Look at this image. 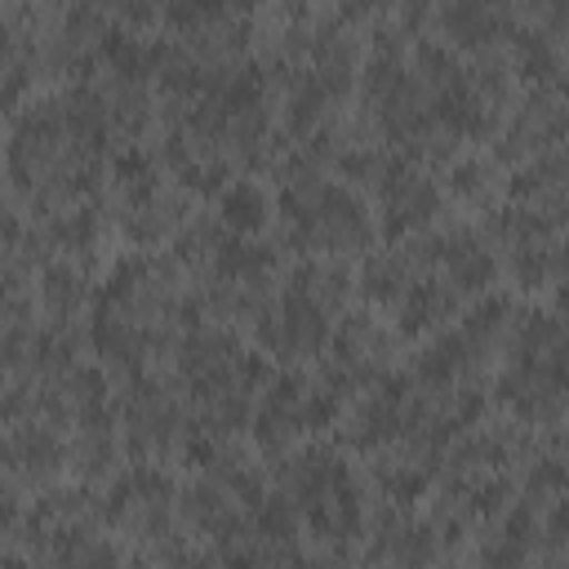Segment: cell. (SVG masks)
Masks as SVG:
<instances>
[{"instance_id":"obj_1","label":"cell","mask_w":569,"mask_h":569,"mask_svg":"<svg viewBox=\"0 0 569 569\" xmlns=\"http://www.w3.org/2000/svg\"><path fill=\"white\" fill-rule=\"evenodd\" d=\"M173 498H178V485L169 471L160 467H129L124 476H116V485L107 489V498L98 502V516L116 529H129L138 538H151L160 542L169 533V511H173Z\"/></svg>"},{"instance_id":"obj_2","label":"cell","mask_w":569,"mask_h":569,"mask_svg":"<svg viewBox=\"0 0 569 569\" xmlns=\"http://www.w3.org/2000/svg\"><path fill=\"white\" fill-rule=\"evenodd\" d=\"M253 333L271 356H284V360L316 356L329 338V311H320L311 298L284 289L280 302H271L253 316Z\"/></svg>"},{"instance_id":"obj_3","label":"cell","mask_w":569,"mask_h":569,"mask_svg":"<svg viewBox=\"0 0 569 569\" xmlns=\"http://www.w3.org/2000/svg\"><path fill=\"white\" fill-rule=\"evenodd\" d=\"M120 409H124V440H129V453H164V449L178 445V436H182V413H178V400L169 396L164 382H156V378H133V387L124 391Z\"/></svg>"},{"instance_id":"obj_4","label":"cell","mask_w":569,"mask_h":569,"mask_svg":"<svg viewBox=\"0 0 569 569\" xmlns=\"http://www.w3.org/2000/svg\"><path fill=\"white\" fill-rule=\"evenodd\" d=\"M409 400H413V382H409V373H396V378L382 373V378L373 382V391L356 405V413L347 418L342 440H347L351 449H382V445L400 440Z\"/></svg>"},{"instance_id":"obj_5","label":"cell","mask_w":569,"mask_h":569,"mask_svg":"<svg viewBox=\"0 0 569 569\" xmlns=\"http://www.w3.org/2000/svg\"><path fill=\"white\" fill-rule=\"evenodd\" d=\"M436 551H440V533L431 529V520H413L405 511H382V520L373 525V542H369L373 565L422 569L436 560Z\"/></svg>"},{"instance_id":"obj_6","label":"cell","mask_w":569,"mask_h":569,"mask_svg":"<svg viewBox=\"0 0 569 569\" xmlns=\"http://www.w3.org/2000/svg\"><path fill=\"white\" fill-rule=\"evenodd\" d=\"M436 18H440V27H445V36H449L453 44H462V49H480V53H489L498 40L516 36V13H511L507 4L453 0V4H445Z\"/></svg>"},{"instance_id":"obj_7","label":"cell","mask_w":569,"mask_h":569,"mask_svg":"<svg viewBox=\"0 0 569 569\" xmlns=\"http://www.w3.org/2000/svg\"><path fill=\"white\" fill-rule=\"evenodd\" d=\"M0 462H9L22 480H49V476H58L62 471V462H67V445H62V436L53 431V427H44V422H18L4 440H0Z\"/></svg>"},{"instance_id":"obj_8","label":"cell","mask_w":569,"mask_h":569,"mask_svg":"<svg viewBox=\"0 0 569 569\" xmlns=\"http://www.w3.org/2000/svg\"><path fill=\"white\" fill-rule=\"evenodd\" d=\"M436 267L445 271V284L453 293H480L498 276V258L489 253V244L476 231H462V227L440 231V262Z\"/></svg>"},{"instance_id":"obj_9","label":"cell","mask_w":569,"mask_h":569,"mask_svg":"<svg viewBox=\"0 0 569 569\" xmlns=\"http://www.w3.org/2000/svg\"><path fill=\"white\" fill-rule=\"evenodd\" d=\"M178 511H182V520H187L191 529L209 533L218 547L244 538V520H240L231 493H227L218 480H196V485H187L182 498H178Z\"/></svg>"},{"instance_id":"obj_10","label":"cell","mask_w":569,"mask_h":569,"mask_svg":"<svg viewBox=\"0 0 569 569\" xmlns=\"http://www.w3.org/2000/svg\"><path fill=\"white\" fill-rule=\"evenodd\" d=\"M458 307V293L436 280V276H413V284L400 293L396 302V320H400V333H427L436 329L440 320H449Z\"/></svg>"},{"instance_id":"obj_11","label":"cell","mask_w":569,"mask_h":569,"mask_svg":"<svg viewBox=\"0 0 569 569\" xmlns=\"http://www.w3.org/2000/svg\"><path fill=\"white\" fill-rule=\"evenodd\" d=\"M284 289H293V293L311 298L320 311H338V307L347 302V293L356 289V280H351V271H347L342 262L307 258V262H298V267H293V276H289V284H284Z\"/></svg>"},{"instance_id":"obj_12","label":"cell","mask_w":569,"mask_h":569,"mask_svg":"<svg viewBox=\"0 0 569 569\" xmlns=\"http://www.w3.org/2000/svg\"><path fill=\"white\" fill-rule=\"evenodd\" d=\"M178 227H182V196L164 191V187L156 196L129 204V213H124V236L133 244H156L164 236H178Z\"/></svg>"},{"instance_id":"obj_13","label":"cell","mask_w":569,"mask_h":569,"mask_svg":"<svg viewBox=\"0 0 569 569\" xmlns=\"http://www.w3.org/2000/svg\"><path fill=\"white\" fill-rule=\"evenodd\" d=\"M218 222L222 231L231 236H258L267 222H271V200L258 182H227L222 187V200H218Z\"/></svg>"},{"instance_id":"obj_14","label":"cell","mask_w":569,"mask_h":569,"mask_svg":"<svg viewBox=\"0 0 569 569\" xmlns=\"http://www.w3.org/2000/svg\"><path fill=\"white\" fill-rule=\"evenodd\" d=\"M409 284H413V271H409V262H405L400 249H391V253H369L365 267H360V280H356V289H360L373 307H396Z\"/></svg>"},{"instance_id":"obj_15","label":"cell","mask_w":569,"mask_h":569,"mask_svg":"<svg viewBox=\"0 0 569 569\" xmlns=\"http://www.w3.org/2000/svg\"><path fill=\"white\" fill-rule=\"evenodd\" d=\"M329 93L311 80V71H293L289 76V93H284V124L293 133H316L325 124V111H329Z\"/></svg>"},{"instance_id":"obj_16","label":"cell","mask_w":569,"mask_h":569,"mask_svg":"<svg viewBox=\"0 0 569 569\" xmlns=\"http://www.w3.org/2000/svg\"><path fill=\"white\" fill-rule=\"evenodd\" d=\"M84 293H89L84 289V276L71 262H44V271H40V302H44V311L58 325H67L71 311H80Z\"/></svg>"},{"instance_id":"obj_17","label":"cell","mask_w":569,"mask_h":569,"mask_svg":"<svg viewBox=\"0 0 569 569\" xmlns=\"http://www.w3.org/2000/svg\"><path fill=\"white\" fill-rule=\"evenodd\" d=\"M298 520H302V511L293 507L289 493H267V498L253 507V529H258L262 547H276V551H284V547L293 542Z\"/></svg>"},{"instance_id":"obj_18","label":"cell","mask_w":569,"mask_h":569,"mask_svg":"<svg viewBox=\"0 0 569 569\" xmlns=\"http://www.w3.org/2000/svg\"><path fill=\"white\" fill-rule=\"evenodd\" d=\"M516 62H520V71L533 80V84H547V89H556V71H560V53H556V40L547 36V31H520L516 27Z\"/></svg>"},{"instance_id":"obj_19","label":"cell","mask_w":569,"mask_h":569,"mask_svg":"<svg viewBox=\"0 0 569 569\" xmlns=\"http://www.w3.org/2000/svg\"><path fill=\"white\" fill-rule=\"evenodd\" d=\"M511 325V302L507 298H480L467 316H462V325H458V333L467 338V347L476 351V356H485L493 342H498V333Z\"/></svg>"},{"instance_id":"obj_20","label":"cell","mask_w":569,"mask_h":569,"mask_svg":"<svg viewBox=\"0 0 569 569\" xmlns=\"http://www.w3.org/2000/svg\"><path fill=\"white\" fill-rule=\"evenodd\" d=\"M40 240L44 244H58L67 253H89L93 240H98V218L89 209H62V213H49V222L40 227Z\"/></svg>"},{"instance_id":"obj_21","label":"cell","mask_w":569,"mask_h":569,"mask_svg":"<svg viewBox=\"0 0 569 569\" xmlns=\"http://www.w3.org/2000/svg\"><path fill=\"white\" fill-rule=\"evenodd\" d=\"M222 240H227V236H222V222H218L213 213H200V218H191V222L178 227V236H173V253H178L182 262L209 267Z\"/></svg>"},{"instance_id":"obj_22","label":"cell","mask_w":569,"mask_h":569,"mask_svg":"<svg viewBox=\"0 0 569 569\" xmlns=\"http://www.w3.org/2000/svg\"><path fill=\"white\" fill-rule=\"evenodd\" d=\"M498 187V169L480 156H462L449 164V191L462 200V204H485Z\"/></svg>"},{"instance_id":"obj_23","label":"cell","mask_w":569,"mask_h":569,"mask_svg":"<svg viewBox=\"0 0 569 569\" xmlns=\"http://www.w3.org/2000/svg\"><path fill=\"white\" fill-rule=\"evenodd\" d=\"M116 182H120V196L124 204H138L147 196L160 191V178H156V160L142 156V147H129L116 156Z\"/></svg>"},{"instance_id":"obj_24","label":"cell","mask_w":569,"mask_h":569,"mask_svg":"<svg viewBox=\"0 0 569 569\" xmlns=\"http://www.w3.org/2000/svg\"><path fill=\"white\" fill-rule=\"evenodd\" d=\"M413 67H418V76H413V80H418V84H427L431 93H436V89H445L449 80H458V76L467 71V67L458 62V53H453L449 44H436V40H422V44L413 49Z\"/></svg>"},{"instance_id":"obj_25","label":"cell","mask_w":569,"mask_h":569,"mask_svg":"<svg viewBox=\"0 0 569 569\" xmlns=\"http://www.w3.org/2000/svg\"><path fill=\"white\" fill-rule=\"evenodd\" d=\"M378 489H382L391 502L409 507L413 498L427 493V471H422L418 462H378Z\"/></svg>"},{"instance_id":"obj_26","label":"cell","mask_w":569,"mask_h":569,"mask_svg":"<svg viewBox=\"0 0 569 569\" xmlns=\"http://www.w3.org/2000/svg\"><path fill=\"white\" fill-rule=\"evenodd\" d=\"M76 467L89 480L107 476L116 467V440H111V431H84L80 445H76Z\"/></svg>"},{"instance_id":"obj_27","label":"cell","mask_w":569,"mask_h":569,"mask_svg":"<svg viewBox=\"0 0 569 569\" xmlns=\"http://www.w3.org/2000/svg\"><path fill=\"white\" fill-rule=\"evenodd\" d=\"M560 485H565L560 458H556V453H551V458H538L533 471H529V493H533V498H538V493H560Z\"/></svg>"},{"instance_id":"obj_28","label":"cell","mask_w":569,"mask_h":569,"mask_svg":"<svg viewBox=\"0 0 569 569\" xmlns=\"http://www.w3.org/2000/svg\"><path fill=\"white\" fill-rule=\"evenodd\" d=\"M27 89H31V71H27L22 62H13V67L0 71V107H4V111H13V102H18Z\"/></svg>"},{"instance_id":"obj_29","label":"cell","mask_w":569,"mask_h":569,"mask_svg":"<svg viewBox=\"0 0 569 569\" xmlns=\"http://www.w3.org/2000/svg\"><path fill=\"white\" fill-rule=\"evenodd\" d=\"M31 405H36V400H31V391H27V387H9V391H0V427L22 422Z\"/></svg>"},{"instance_id":"obj_30","label":"cell","mask_w":569,"mask_h":569,"mask_svg":"<svg viewBox=\"0 0 569 569\" xmlns=\"http://www.w3.org/2000/svg\"><path fill=\"white\" fill-rule=\"evenodd\" d=\"M18 520H22V498L9 480H0V533H9Z\"/></svg>"},{"instance_id":"obj_31","label":"cell","mask_w":569,"mask_h":569,"mask_svg":"<svg viewBox=\"0 0 569 569\" xmlns=\"http://www.w3.org/2000/svg\"><path fill=\"white\" fill-rule=\"evenodd\" d=\"M13 49H18V40H13V31H9V22L0 18V71L18 62V58H13Z\"/></svg>"}]
</instances>
